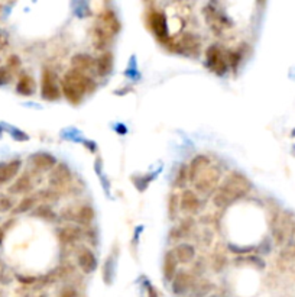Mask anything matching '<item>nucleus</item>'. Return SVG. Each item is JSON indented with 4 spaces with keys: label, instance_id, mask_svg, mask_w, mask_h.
I'll use <instances>...</instances> for the list:
<instances>
[{
    "label": "nucleus",
    "instance_id": "1",
    "mask_svg": "<svg viewBox=\"0 0 295 297\" xmlns=\"http://www.w3.org/2000/svg\"><path fill=\"white\" fill-rule=\"evenodd\" d=\"M252 190V183L240 171H230L223 177L219 187L213 193L211 203L216 209H226L235 201L243 199Z\"/></svg>",
    "mask_w": 295,
    "mask_h": 297
},
{
    "label": "nucleus",
    "instance_id": "2",
    "mask_svg": "<svg viewBox=\"0 0 295 297\" xmlns=\"http://www.w3.org/2000/svg\"><path fill=\"white\" fill-rule=\"evenodd\" d=\"M97 84L90 74L70 68L61 80V93L71 105L78 106L87 95L94 93Z\"/></svg>",
    "mask_w": 295,
    "mask_h": 297
},
{
    "label": "nucleus",
    "instance_id": "3",
    "mask_svg": "<svg viewBox=\"0 0 295 297\" xmlns=\"http://www.w3.org/2000/svg\"><path fill=\"white\" fill-rule=\"evenodd\" d=\"M146 20H148V25L152 31V34L156 37V39L172 48L174 47V42L172 39L170 38V29H168V20H167V16L162 10L152 9L149 10L148 16H146Z\"/></svg>",
    "mask_w": 295,
    "mask_h": 297
},
{
    "label": "nucleus",
    "instance_id": "4",
    "mask_svg": "<svg viewBox=\"0 0 295 297\" xmlns=\"http://www.w3.org/2000/svg\"><path fill=\"white\" fill-rule=\"evenodd\" d=\"M223 180V171L219 165L211 164L209 168L201 174L200 177L192 183L194 184V192L200 194H210L214 193V190L219 187V184Z\"/></svg>",
    "mask_w": 295,
    "mask_h": 297
},
{
    "label": "nucleus",
    "instance_id": "5",
    "mask_svg": "<svg viewBox=\"0 0 295 297\" xmlns=\"http://www.w3.org/2000/svg\"><path fill=\"white\" fill-rule=\"evenodd\" d=\"M62 96L61 83L51 68H44L41 73V97L48 102H55Z\"/></svg>",
    "mask_w": 295,
    "mask_h": 297
},
{
    "label": "nucleus",
    "instance_id": "6",
    "mask_svg": "<svg viewBox=\"0 0 295 297\" xmlns=\"http://www.w3.org/2000/svg\"><path fill=\"white\" fill-rule=\"evenodd\" d=\"M48 183L52 190H55L59 194L67 192L68 187L73 184V171L65 163H58L57 167L49 173Z\"/></svg>",
    "mask_w": 295,
    "mask_h": 297
},
{
    "label": "nucleus",
    "instance_id": "7",
    "mask_svg": "<svg viewBox=\"0 0 295 297\" xmlns=\"http://www.w3.org/2000/svg\"><path fill=\"white\" fill-rule=\"evenodd\" d=\"M206 66L209 67L211 73H214L217 76H224L227 73V57L224 55L220 45L213 44V45L207 47V49H206Z\"/></svg>",
    "mask_w": 295,
    "mask_h": 297
},
{
    "label": "nucleus",
    "instance_id": "8",
    "mask_svg": "<svg viewBox=\"0 0 295 297\" xmlns=\"http://www.w3.org/2000/svg\"><path fill=\"white\" fill-rule=\"evenodd\" d=\"M201 199L192 189H184L180 193V211L187 218L195 216L201 212Z\"/></svg>",
    "mask_w": 295,
    "mask_h": 297
},
{
    "label": "nucleus",
    "instance_id": "9",
    "mask_svg": "<svg viewBox=\"0 0 295 297\" xmlns=\"http://www.w3.org/2000/svg\"><path fill=\"white\" fill-rule=\"evenodd\" d=\"M76 258L78 269L81 270L84 274H91V273H94L95 270H97V267H99V261H97L94 251L90 248V247L80 245V247L77 248Z\"/></svg>",
    "mask_w": 295,
    "mask_h": 297
},
{
    "label": "nucleus",
    "instance_id": "10",
    "mask_svg": "<svg viewBox=\"0 0 295 297\" xmlns=\"http://www.w3.org/2000/svg\"><path fill=\"white\" fill-rule=\"evenodd\" d=\"M29 163L38 173H51L57 167L58 160L49 153H35L29 157Z\"/></svg>",
    "mask_w": 295,
    "mask_h": 297
},
{
    "label": "nucleus",
    "instance_id": "11",
    "mask_svg": "<svg viewBox=\"0 0 295 297\" xmlns=\"http://www.w3.org/2000/svg\"><path fill=\"white\" fill-rule=\"evenodd\" d=\"M57 236L61 245H77L84 238V230L78 225H67L57 230Z\"/></svg>",
    "mask_w": 295,
    "mask_h": 297
},
{
    "label": "nucleus",
    "instance_id": "12",
    "mask_svg": "<svg viewBox=\"0 0 295 297\" xmlns=\"http://www.w3.org/2000/svg\"><path fill=\"white\" fill-rule=\"evenodd\" d=\"M195 280L190 271H178L171 281V290L175 296L187 294L194 286Z\"/></svg>",
    "mask_w": 295,
    "mask_h": 297
},
{
    "label": "nucleus",
    "instance_id": "13",
    "mask_svg": "<svg viewBox=\"0 0 295 297\" xmlns=\"http://www.w3.org/2000/svg\"><path fill=\"white\" fill-rule=\"evenodd\" d=\"M211 158L206 154H199L195 157L191 158V161L187 165H188V177H190V183H194L201 174L204 173L210 165H211Z\"/></svg>",
    "mask_w": 295,
    "mask_h": 297
},
{
    "label": "nucleus",
    "instance_id": "14",
    "mask_svg": "<svg viewBox=\"0 0 295 297\" xmlns=\"http://www.w3.org/2000/svg\"><path fill=\"white\" fill-rule=\"evenodd\" d=\"M20 168H22V161L18 158L0 164V187L12 180H16L19 177Z\"/></svg>",
    "mask_w": 295,
    "mask_h": 297
},
{
    "label": "nucleus",
    "instance_id": "15",
    "mask_svg": "<svg viewBox=\"0 0 295 297\" xmlns=\"http://www.w3.org/2000/svg\"><path fill=\"white\" fill-rule=\"evenodd\" d=\"M114 67V55L112 51L100 52V55L95 58V74L102 78L110 76Z\"/></svg>",
    "mask_w": 295,
    "mask_h": 297
},
{
    "label": "nucleus",
    "instance_id": "16",
    "mask_svg": "<svg viewBox=\"0 0 295 297\" xmlns=\"http://www.w3.org/2000/svg\"><path fill=\"white\" fill-rule=\"evenodd\" d=\"M172 252H174L175 258L178 261V264H184V265L192 262L195 259V254H197L194 245H191L188 242H180V244H177L172 248Z\"/></svg>",
    "mask_w": 295,
    "mask_h": 297
},
{
    "label": "nucleus",
    "instance_id": "17",
    "mask_svg": "<svg viewBox=\"0 0 295 297\" xmlns=\"http://www.w3.org/2000/svg\"><path fill=\"white\" fill-rule=\"evenodd\" d=\"M99 25L103 29H106L112 37H114V35L120 31V28H122L120 20L116 16L114 10L112 9L103 10V13L100 15V23H99Z\"/></svg>",
    "mask_w": 295,
    "mask_h": 297
},
{
    "label": "nucleus",
    "instance_id": "18",
    "mask_svg": "<svg viewBox=\"0 0 295 297\" xmlns=\"http://www.w3.org/2000/svg\"><path fill=\"white\" fill-rule=\"evenodd\" d=\"M71 68L83 71V73H90L91 70H95V58H93L90 54H74L71 57Z\"/></svg>",
    "mask_w": 295,
    "mask_h": 297
},
{
    "label": "nucleus",
    "instance_id": "19",
    "mask_svg": "<svg viewBox=\"0 0 295 297\" xmlns=\"http://www.w3.org/2000/svg\"><path fill=\"white\" fill-rule=\"evenodd\" d=\"M34 190V180L29 174H22L15 182L12 183L9 187V193L13 196H20V194H28Z\"/></svg>",
    "mask_w": 295,
    "mask_h": 297
},
{
    "label": "nucleus",
    "instance_id": "20",
    "mask_svg": "<svg viewBox=\"0 0 295 297\" xmlns=\"http://www.w3.org/2000/svg\"><path fill=\"white\" fill-rule=\"evenodd\" d=\"M95 219V211L91 204H81L76 211V222L80 228H90Z\"/></svg>",
    "mask_w": 295,
    "mask_h": 297
},
{
    "label": "nucleus",
    "instance_id": "21",
    "mask_svg": "<svg viewBox=\"0 0 295 297\" xmlns=\"http://www.w3.org/2000/svg\"><path fill=\"white\" fill-rule=\"evenodd\" d=\"M175 47H178V51H181V52H192V54H197L199 51H200L201 47V42L200 38L197 37V35H194V34H184L180 39V42L178 44H174V47L172 48H175Z\"/></svg>",
    "mask_w": 295,
    "mask_h": 297
},
{
    "label": "nucleus",
    "instance_id": "22",
    "mask_svg": "<svg viewBox=\"0 0 295 297\" xmlns=\"http://www.w3.org/2000/svg\"><path fill=\"white\" fill-rule=\"evenodd\" d=\"M192 230H194V219H192V218H185V219H182V221L171 230L170 238H171L172 241H177V242L180 244V242H182L184 238L190 236Z\"/></svg>",
    "mask_w": 295,
    "mask_h": 297
},
{
    "label": "nucleus",
    "instance_id": "23",
    "mask_svg": "<svg viewBox=\"0 0 295 297\" xmlns=\"http://www.w3.org/2000/svg\"><path fill=\"white\" fill-rule=\"evenodd\" d=\"M112 35L103 29L100 25H95L94 28H93V35H91V41H93V45H94V48L97 51H100V52H105L107 51V47H109V44H110V41H112Z\"/></svg>",
    "mask_w": 295,
    "mask_h": 297
},
{
    "label": "nucleus",
    "instance_id": "24",
    "mask_svg": "<svg viewBox=\"0 0 295 297\" xmlns=\"http://www.w3.org/2000/svg\"><path fill=\"white\" fill-rule=\"evenodd\" d=\"M162 273H163V278L171 283L172 278L175 277V274L178 273V261L175 258L172 249L167 251L163 255V262H162Z\"/></svg>",
    "mask_w": 295,
    "mask_h": 297
},
{
    "label": "nucleus",
    "instance_id": "25",
    "mask_svg": "<svg viewBox=\"0 0 295 297\" xmlns=\"http://www.w3.org/2000/svg\"><path fill=\"white\" fill-rule=\"evenodd\" d=\"M37 88V83L34 80V77L29 74H22L16 83V92L19 93L20 96H32L35 93Z\"/></svg>",
    "mask_w": 295,
    "mask_h": 297
},
{
    "label": "nucleus",
    "instance_id": "26",
    "mask_svg": "<svg viewBox=\"0 0 295 297\" xmlns=\"http://www.w3.org/2000/svg\"><path fill=\"white\" fill-rule=\"evenodd\" d=\"M37 206H38V196H25V197L15 206L13 213H16V215L28 213V212L34 211Z\"/></svg>",
    "mask_w": 295,
    "mask_h": 297
},
{
    "label": "nucleus",
    "instance_id": "27",
    "mask_svg": "<svg viewBox=\"0 0 295 297\" xmlns=\"http://www.w3.org/2000/svg\"><path fill=\"white\" fill-rule=\"evenodd\" d=\"M32 216L47 222H54L57 219V213L54 212V209L49 204H39V206H37L34 209V212H32Z\"/></svg>",
    "mask_w": 295,
    "mask_h": 297
},
{
    "label": "nucleus",
    "instance_id": "28",
    "mask_svg": "<svg viewBox=\"0 0 295 297\" xmlns=\"http://www.w3.org/2000/svg\"><path fill=\"white\" fill-rule=\"evenodd\" d=\"M180 194L177 192H172L168 199V216L171 221H177L180 216Z\"/></svg>",
    "mask_w": 295,
    "mask_h": 297
},
{
    "label": "nucleus",
    "instance_id": "29",
    "mask_svg": "<svg viewBox=\"0 0 295 297\" xmlns=\"http://www.w3.org/2000/svg\"><path fill=\"white\" fill-rule=\"evenodd\" d=\"M188 182H190V177H188V165L187 164H181L178 167V170H177L174 186H175V189H184L185 184Z\"/></svg>",
    "mask_w": 295,
    "mask_h": 297
},
{
    "label": "nucleus",
    "instance_id": "30",
    "mask_svg": "<svg viewBox=\"0 0 295 297\" xmlns=\"http://www.w3.org/2000/svg\"><path fill=\"white\" fill-rule=\"evenodd\" d=\"M281 258L286 259V261H292V259H295V242L294 244H289L288 247H285V248L282 249Z\"/></svg>",
    "mask_w": 295,
    "mask_h": 297
},
{
    "label": "nucleus",
    "instance_id": "31",
    "mask_svg": "<svg viewBox=\"0 0 295 297\" xmlns=\"http://www.w3.org/2000/svg\"><path fill=\"white\" fill-rule=\"evenodd\" d=\"M12 209H15V203L10 199L9 196H5V197H0V212H9Z\"/></svg>",
    "mask_w": 295,
    "mask_h": 297
},
{
    "label": "nucleus",
    "instance_id": "32",
    "mask_svg": "<svg viewBox=\"0 0 295 297\" xmlns=\"http://www.w3.org/2000/svg\"><path fill=\"white\" fill-rule=\"evenodd\" d=\"M10 80V73L8 67H0V86L8 84Z\"/></svg>",
    "mask_w": 295,
    "mask_h": 297
},
{
    "label": "nucleus",
    "instance_id": "33",
    "mask_svg": "<svg viewBox=\"0 0 295 297\" xmlns=\"http://www.w3.org/2000/svg\"><path fill=\"white\" fill-rule=\"evenodd\" d=\"M59 297H77V290L71 286H67L59 291Z\"/></svg>",
    "mask_w": 295,
    "mask_h": 297
},
{
    "label": "nucleus",
    "instance_id": "34",
    "mask_svg": "<svg viewBox=\"0 0 295 297\" xmlns=\"http://www.w3.org/2000/svg\"><path fill=\"white\" fill-rule=\"evenodd\" d=\"M18 280H19L20 283H23V284H34V283L38 281V278L37 277H26V276H19Z\"/></svg>",
    "mask_w": 295,
    "mask_h": 297
},
{
    "label": "nucleus",
    "instance_id": "35",
    "mask_svg": "<svg viewBox=\"0 0 295 297\" xmlns=\"http://www.w3.org/2000/svg\"><path fill=\"white\" fill-rule=\"evenodd\" d=\"M148 297H159L158 294V291H156V288L151 286L149 283H148Z\"/></svg>",
    "mask_w": 295,
    "mask_h": 297
},
{
    "label": "nucleus",
    "instance_id": "36",
    "mask_svg": "<svg viewBox=\"0 0 295 297\" xmlns=\"http://www.w3.org/2000/svg\"><path fill=\"white\" fill-rule=\"evenodd\" d=\"M0 297H3V294H2V291H0Z\"/></svg>",
    "mask_w": 295,
    "mask_h": 297
},
{
    "label": "nucleus",
    "instance_id": "37",
    "mask_svg": "<svg viewBox=\"0 0 295 297\" xmlns=\"http://www.w3.org/2000/svg\"><path fill=\"white\" fill-rule=\"evenodd\" d=\"M210 297H217V296H210Z\"/></svg>",
    "mask_w": 295,
    "mask_h": 297
}]
</instances>
